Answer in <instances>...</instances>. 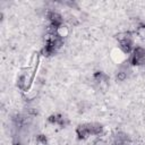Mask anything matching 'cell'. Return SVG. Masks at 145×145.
Instances as JSON below:
<instances>
[{
    "mask_svg": "<svg viewBox=\"0 0 145 145\" xmlns=\"http://www.w3.org/2000/svg\"><path fill=\"white\" fill-rule=\"evenodd\" d=\"M36 140H37L40 144H42V145H45V144H46V137H45L44 135H39L37 138H36Z\"/></svg>",
    "mask_w": 145,
    "mask_h": 145,
    "instance_id": "6",
    "label": "cell"
},
{
    "mask_svg": "<svg viewBox=\"0 0 145 145\" xmlns=\"http://www.w3.org/2000/svg\"><path fill=\"white\" fill-rule=\"evenodd\" d=\"M54 33L59 36V37H61V39H63L65 36H67L68 35V33H69V31H68V27H66V26H63V25H61L60 27H58L56 31H54Z\"/></svg>",
    "mask_w": 145,
    "mask_h": 145,
    "instance_id": "5",
    "label": "cell"
},
{
    "mask_svg": "<svg viewBox=\"0 0 145 145\" xmlns=\"http://www.w3.org/2000/svg\"><path fill=\"white\" fill-rule=\"evenodd\" d=\"M92 145H105V142H104L103 139H101V138H97V139H95V140L93 142Z\"/></svg>",
    "mask_w": 145,
    "mask_h": 145,
    "instance_id": "8",
    "label": "cell"
},
{
    "mask_svg": "<svg viewBox=\"0 0 145 145\" xmlns=\"http://www.w3.org/2000/svg\"><path fill=\"white\" fill-rule=\"evenodd\" d=\"M130 63L131 65H143L145 63V49L137 46L133 50V54L130 56Z\"/></svg>",
    "mask_w": 145,
    "mask_h": 145,
    "instance_id": "1",
    "label": "cell"
},
{
    "mask_svg": "<svg viewBox=\"0 0 145 145\" xmlns=\"http://www.w3.org/2000/svg\"><path fill=\"white\" fill-rule=\"evenodd\" d=\"M119 49L123 52V53H130L133 51V42L131 39H127V40H122L119 42Z\"/></svg>",
    "mask_w": 145,
    "mask_h": 145,
    "instance_id": "3",
    "label": "cell"
},
{
    "mask_svg": "<svg viewBox=\"0 0 145 145\" xmlns=\"http://www.w3.org/2000/svg\"><path fill=\"white\" fill-rule=\"evenodd\" d=\"M112 59L116 61V62H118V63H120V62H122L125 59H126V53H123L120 49H116V50H113L112 51Z\"/></svg>",
    "mask_w": 145,
    "mask_h": 145,
    "instance_id": "4",
    "label": "cell"
},
{
    "mask_svg": "<svg viewBox=\"0 0 145 145\" xmlns=\"http://www.w3.org/2000/svg\"><path fill=\"white\" fill-rule=\"evenodd\" d=\"M126 77H127V75H126V72H123V71H119V72L117 74V79H118V80H123Z\"/></svg>",
    "mask_w": 145,
    "mask_h": 145,
    "instance_id": "7",
    "label": "cell"
},
{
    "mask_svg": "<svg viewBox=\"0 0 145 145\" xmlns=\"http://www.w3.org/2000/svg\"><path fill=\"white\" fill-rule=\"evenodd\" d=\"M77 136L79 138H87L88 136H91V129H89V123L87 125H80L78 126V128L76 129Z\"/></svg>",
    "mask_w": 145,
    "mask_h": 145,
    "instance_id": "2",
    "label": "cell"
}]
</instances>
